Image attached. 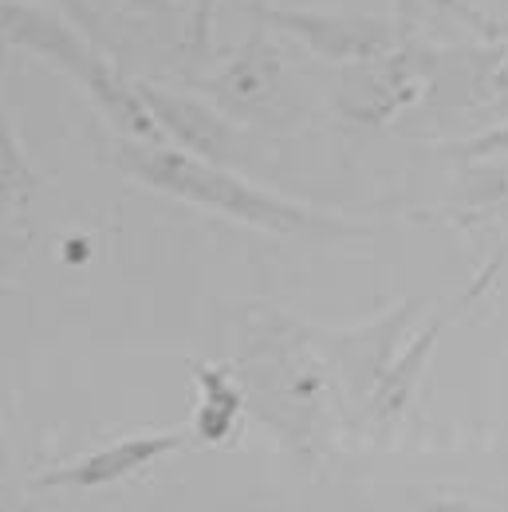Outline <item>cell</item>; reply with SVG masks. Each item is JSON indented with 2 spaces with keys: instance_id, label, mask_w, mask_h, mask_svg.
Listing matches in <instances>:
<instances>
[{
  "instance_id": "1",
  "label": "cell",
  "mask_w": 508,
  "mask_h": 512,
  "mask_svg": "<svg viewBox=\"0 0 508 512\" xmlns=\"http://www.w3.org/2000/svg\"><path fill=\"white\" fill-rule=\"evenodd\" d=\"M115 162H119V170H127L130 178H138L150 190L182 197L190 205L225 213L233 221H245L256 229L280 233V237H347V233H355L351 225H343L327 213L256 190L233 170L213 166L190 150H162V146L123 138V142H115Z\"/></svg>"
},
{
  "instance_id": "2",
  "label": "cell",
  "mask_w": 508,
  "mask_h": 512,
  "mask_svg": "<svg viewBox=\"0 0 508 512\" xmlns=\"http://www.w3.org/2000/svg\"><path fill=\"white\" fill-rule=\"evenodd\" d=\"M0 36L12 40V44H24L32 52H40L52 67L67 71L91 99L95 107L115 123L119 130H130L138 138H154V115L146 111L142 95L130 87L127 79L107 64L103 52H95L67 20H60L56 12H44L36 4H4L0 12Z\"/></svg>"
},
{
  "instance_id": "3",
  "label": "cell",
  "mask_w": 508,
  "mask_h": 512,
  "mask_svg": "<svg viewBox=\"0 0 508 512\" xmlns=\"http://www.w3.org/2000/svg\"><path fill=\"white\" fill-rule=\"evenodd\" d=\"M272 24L288 28L292 36H300L308 48H316L327 60H379L394 44V28L382 16H363V12H300V8H284V12H268Z\"/></svg>"
},
{
  "instance_id": "4",
  "label": "cell",
  "mask_w": 508,
  "mask_h": 512,
  "mask_svg": "<svg viewBox=\"0 0 508 512\" xmlns=\"http://www.w3.org/2000/svg\"><path fill=\"white\" fill-rule=\"evenodd\" d=\"M186 442L182 430H170V434H138V438H123L115 446L99 449V453H87L79 461H71L56 473H44L40 485H64V489H99V485H115L130 473L162 461L166 453Z\"/></svg>"
},
{
  "instance_id": "5",
  "label": "cell",
  "mask_w": 508,
  "mask_h": 512,
  "mask_svg": "<svg viewBox=\"0 0 508 512\" xmlns=\"http://www.w3.org/2000/svg\"><path fill=\"white\" fill-rule=\"evenodd\" d=\"M146 103V111L170 130L186 150L201 154V158H225L229 146H233V130L225 127V119L217 111H209L205 103L197 99H182L174 91H158L150 83H138L134 87Z\"/></svg>"
},
{
  "instance_id": "6",
  "label": "cell",
  "mask_w": 508,
  "mask_h": 512,
  "mask_svg": "<svg viewBox=\"0 0 508 512\" xmlns=\"http://www.w3.org/2000/svg\"><path fill=\"white\" fill-rule=\"evenodd\" d=\"M402 28H445V32H473L485 40L501 36V24L489 20L469 0H394Z\"/></svg>"
},
{
  "instance_id": "7",
  "label": "cell",
  "mask_w": 508,
  "mask_h": 512,
  "mask_svg": "<svg viewBox=\"0 0 508 512\" xmlns=\"http://www.w3.org/2000/svg\"><path fill=\"white\" fill-rule=\"evenodd\" d=\"M193 375H197V386H201V410H197L193 430L205 442H221L233 430V418L241 410V390L233 386V379L225 371L205 367V363H197Z\"/></svg>"
},
{
  "instance_id": "8",
  "label": "cell",
  "mask_w": 508,
  "mask_h": 512,
  "mask_svg": "<svg viewBox=\"0 0 508 512\" xmlns=\"http://www.w3.org/2000/svg\"><path fill=\"white\" fill-rule=\"evenodd\" d=\"M40 186V174L28 166L16 134L8 127V115H4V103H0V205L8 201H20L24 193H32Z\"/></svg>"
},
{
  "instance_id": "9",
  "label": "cell",
  "mask_w": 508,
  "mask_h": 512,
  "mask_svg": "<svg viewBox=\"0 0 508 512\" xmlns=\"http://www.w3.org/2000/svg\"><path fill=\"white\" fill-rule=\"evenodd\" d=\"M457 150H461V154H469V158H493V154H508V127L489 130V134H481V138H473V142H461Z\"/></svg>"
},
{
  "instance_id": "10",
  "label": "cell",
  "mask_w": 508,
  "mask_h": 512,
  "mask_svg": "<svg viewBox=\"0 0 508 512\" xmlns=\"http://www.w3.org/2000/svg\"><path fill=\"white\" fill-rule=\"evenodd\" d=\"M213 8H217V0H193V48H197V52H205V48H209Z\"/></svg>"
},
{
  "instance_id": "11",
  "label": "cell",
  "mask_w": 508,
  "mask_h": 512,
  "mask_svg": "<svg viewBox=\"0 0 508 512\" xmlns=\"http://www.w3.org/2000/svg\"><path fill=\"white\" fill-rule=\"evenodd\" d=\"M489 91H493L497 99H508V40H505V48H501V60L493 67V75H489Z\"/></svg>"
},
{
  "instance_id": "12",
  "label": "cell",
  "mask_w": 508,
  "mask_h": 512,
  "mask_svg": "<svg viewBox=\"0 0 508 512\" xmlns=\"http://www.w3.org/2000/svg\"><path fill=\"white\" fill-rule=\"evenodd\" d=\"M52 4H60V8H67V16H71V20H79L83 28H95V24H99L87 0H52Z\"/></svg>"
},
{
  "instance_id": "13",
  "label": "cell",
  "mask_w": 508,
  "mask_h": 512,
  "mask_svg": "<svg viewBox=\"0 0 508 512\" xmlns=\"http://www.w3.org/2000/svg\"><path fill=\"white\" fill-rule=\"evenodd\" d=\"M130 8H138V12H170L174 8V0H123Z\"/></svg>"
},
{
  "instance_id": "14",
  "label": "cell",
  "mask_w": 508,
  "mask_h": 512,
  "mask_svg": "<svg viewBox=\"0 0 508 512\" xmlns=\"http://www.w3.org/2000/svg\"><path fill=\"white\" fill-rule=\"evenodd\" d=\"M0 453H4V449H0Z\"/></svg>"
}]
</instances>
